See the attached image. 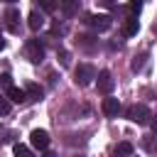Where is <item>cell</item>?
Instances as JSON below:
<instances>
[{"label": "cell", "instance_id": "ba28073f", "mask_svg": "<svg viewBox=\"0 0 157 157\" xmlns=\"http://www.w3.org/2000/svg\"><path fill=\"white\" fill-rule=\"evenodd\" d=\"M5 20H7V32L17 34L20 32V12L17 10H7L5 12Z\"/></svg>", "mask_w": 157, "mask_h": 157}, {"label": "cell", "instance_id": "7402d4cb", "mask_svg": "<svg viewBox=\"0 0 157 157\" xmlns=\"http://www.w3.org/2000/svg\"><path fill=\"white\" fill-rule=\"evenodd\" d=\"M2 49H5V39L0 37V52H2Z\"/></svg>", "mask_w": 157, "mask_h": 157}, {"label": "cell", "instance_id": "4fadbf2b", "mask_svg": "<svg viewBox=\"0 0 157 157\" xmlns=\"http://www.w3.org/2000/svg\"><path fill=\"white\" fill-rule=\"evenodd\" d=\"M27 25H29V29H39L42 25H44V20H42V15L39 12H29V17H27Z\"/></svg>", "mask_w": 157, "mask_h": 157}, {"label": "cell", "instance_id": "5b68a950", "mask_svg": "<svg viewBox=\"0 0 157 157\" xmlns=\"http://www.w3.org/2000/svg\"><path fill=\"white\" fill-rule=\"evenodd\" d=\"M29 142H32L34 150H47V147H49V132H47V130H32Z\"/></svg>", "mask_w": 157, "mask_h": 157}, {"label": "cell", "instance_id": "7c38bea8", "mask_svg": "<svg viewBox=\"0 0 157 157\" xmlns=\"http://www.w3.org/2000/svg\"><path fill=\"white\" fill-rule=\"evenodd\" d=\"M59 10H61L66 17H71V15L78 10V0H59Z\"/></svg>", "mask_w": 157, "mask_h": 157}, {"label": "cell", "instance_id": "8992f818", "mask_svg": "<svg viewBox=\"0 0 157 157\" xmlns=\"http://www.w3.org/2000/svg\"><path fill=\"white\" fill-rule=\"evenodd\" d=\"M96 86H98V91L101 93H105V96H110V91H113V76H110V71H101L98 74V81H96Z\"/></svg>", "mask_w": 157, "mask_h": 157}, {"label": "cell", "instance_id": "ffe728a7", "mask_svg": "<svg viewBox=\"0 0 157 157\" xmlns=\"http://www.w3.org/2000/svg\"><path fill=\"white\" fill-rule=\"evenodd\" d=\"M150 125H152V130L157 132V115H152V120H150Z\"/></svg>", "mask_w": 157, "mask_h": 157}, {"label": "cell", "instance_id": "e0dca14e", "mask_svg": "<svg viewBox=\"0 0 157 157\" xmlns=\"http://www.w3.org/2000/svg\"><path fill=\"white\" fill-rule=\"evenodd\" d=\"M0 86L10 88V86H12V76H10V74H0Z\"/></svg>", "mask_w": 157, "mask_h": 157}, {"label": "cell", "instance_id": "9a60e30c", "mask_svg": "<svg viewBox=\"0 0 157 157\" xmlns=\"http://www.w3.org/2000/svg\"><path fill=\"white\" fill-rule=\"evenodd\" d=\"M12 155H15V157H34V155H32V150H29L27 145H20V142H15V145H12Z\"/></svg>", "mask_w": 157, "mask_h": 157}, {"label": "cell", "instance_id": "30bf717a", "mask_svg": "<svg viewBox=\"0 0 157 157\" xmlns=\"http://www.w3.org/2000/svg\"><path fill=\"white\" fill-rule=\"evenodd\" d=\"M137 29H140L137 15H128V20H125V34H128V37H135V34H137Z\"/></svg>", "mask_w": 157, "mask_h": 157}, {"label": "cell", "instance_id": "8fae6325", "mask_svg": "<svg viewBox=\"0 0 157 157\" xmlns=\"http://www.w3.org/2000/svg\"><path fill=\"white\" fill-rule=\"evenodd\" d=\"M27 101H42V96H44V91H42V86H37V83H27Z\"/></svg>", "mask_w": 157, "mask_h": 157}, {"label": "cell", "instance_id": "3957f363", "mask_svg": "<svg viewBox=\"0 0 157 157\" xmlns=\"http://www.w3.org/2000/svg\"><path fill=\"white\" fill-rule=\"evenodd\" d=\"M91 78H96V69L91 64H78L76 66V83L78 86H88Z\"/></svg>", "mask_w": 157, "mask_h": 157}, {"label": "cell", "instance_id": "ac0fdd59", "mask_svg": "<svg viewBox=\"0 0 157 157\" xmlns=\"http://www.w3.org/2000/svg\"><path fill=\"white\" fill-rule=\"evenodd\" d=\"M140 5H142L140 0H130V5H128V7H130V15H137V12H140Z\"/></svg>", "mask_w": 157, "mask_h": 157}, {"label": "cell", "instance_id": "277c9868", "mask_svg": "<svg viewBox=\"0 0 157 157\" xmlns=\"http://www.w3.org/2000/svg\"><path fill=\"white\" fill-rule=\"evenodd\" d=\"M27 59L34 61V64H39L44 59V47L39 44V39H29L27 42Z\"/></svg>", "mask_w": 157, "mask_h": 157}, {"label": "cell", "instance_id": "6da1fadb", "mask_svg": "<svg viewBox=\"0 0 157 157\" xmlns=\"http://www.w3.org/2000/svg\"><path fill=\"white\" fill-rule=\"evenodd\" d=\"M128 118H130L132 123H137V125H145V123H150L152 113H150V108H147V105L135 103V105H130V108H128Z\"/></svg>", "mask_w": 157, "mask_h": 157}, {"label": "cell", "instance_id": "9c48e42d", "mask_svg": "<svg viewBox=\"0 0 157 157\" xmlns=\"http://www.w3.org/2000/svg\"><path fill=\"white\" fill-rule=\"evenodd\" d=\"M7 98L12 103H22V101H27V91L25 88H17V86H10L7 88Z\"/></svg>", "mask_w": 157, "mask_h": 157}, {"label": "cell", "instance_id": "d6986e66", "mask_svg": "<svg viewBox=\"0 0 157 157\" xmlns=\"http://www.w3.org/2000/svg\"><path fill=\"white\" fill-rule=\"evenodd\" d=\"M7 113H10V103L5 98H0V115H7Z\"/></svg>", "mask_w": 157, "mask_h": 157}, {"label": "cell", "instance_id": "603a6c76", "mask_svg": "<svg viewBox=\"0 0 157 157\" xmlns=\"http://www.w3.org/2000/svg\"><path fill=\"white\" fill-rule=\"evenodd\" d=\"M5 2H15V0H5Z\"/></svg>", "mask_w": 157, "mask_h": 157}, {"label": "cell", "instance_id": "52a82bcc", "mask_svg": "<svg viewBox=\"0 0 157 157\" xmlns=\"http://www.w3.org/2000/svg\"><path fill=\"white\" fill-rule=\"evenodd\" d=\"M101 108H103V113L108 115V118H115L118 115V110H120V103H118V98H103V103H101Z\"/></svg>", "mask_w": 157, "mask_h": 157}, {"label": "cell", "instance_id": "44dd1931", "mask_svg": "<svg viewBox=\"0 0 157 157\" xmlns=\"http://www.w3.org/2000/svg\"><path fill=\"white\" fill-rule=\"evenodd\" d=\"M42 157H56V155H54V152H49V150H44V155H42Z\"/></svg>", "mask_w": 157, "mask_h": 157}, {"label": "cell", "instance_id": "2e32d148", "mask_svg": "<svg viewBox=\"0 0 157 157\" xmlns=\"http://www.w3.org/2000/svg\"><path fill=\"white\" fill-rule=\"evenodd\" d=\"M39 7H42L44 12H54V10L59 7V2H56V0H39Z\"/></svg>", "mask_w": 157, "mask_h": 157}, {"label": "cell", "instance_id": "7a4b0ae2", "mask_svg": "<svg viewBox=\"0 0 157 157\" xmlns=\"http://www.w3.org/2000/svg\"><path fill=\"white\" fill-rule=\"evenodd\" d=\"M86 25H91L96 32H105V29H110L113 20H110V15H88L86 17Z\"/></svg>", "mask_w": 157, "mask_h": 157}, {"label": "cell", "instance_id": "5bb4252c", "mask_svg": "<svg viewBox=\"0 0 157 157\" xmlns=\"http://www.w3.org/2000/svg\"><path fill=\"white\" fill-rule=\"evenodd\" d=\"M132 155V145L130 142H118L115 145V157H130Z\"/></svg>", "mask_w": 157, "mask_h": 157}]
</instances>
